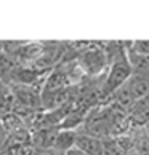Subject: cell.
<instances>
[{
  "instance_id": "cell-1",
  "label": "cell",
  "mask_w": 149,
  "mask_h": 155,
  "mask_svg": "<svg viewBox=\"0 0 149 155\" xmlns=\"http://www.w3.org/2000/svg\"><path fill=\"white\" fill-rule=\"evenodd\" d=\"M77 64L80 67V71L83 72V75L88 77H100L101 74H104L109 66V58L104 47L101 45H93L90 43L83 51L79 53Z\"/></svg>"
},
{
  "instance_id": "cell-2",
  "label": "cell",
  "mask_w": 149,
  "mask_h": 155,
  "mask_svg": "<svg viewBox=\"0 0 149 155\" xmlns=\"http://www.w3.org/2000/svg\"><path fill=\"white\" fill-rule=\"evenodd\" d=\"M124 87L127 88L130 97L135 102L141 101L149 94V74H131V77Z\"/></svg>"
},
{
  "instance_id": "cell-3",
  "label": "cell",
  "mask_w": 149,
  "mask_h": 155,
  "mask_svg": "<svg viewBox=\"0 0 149 155\" xmlns=\"http://www.w3.org/2000/svg\"><path fill=\"white\" fill-rule=\"evenodd\" d=\"M79 150H82L85 155H106L104 144L100 137L85 134V133H77L76 146Z\"/></svg>"
},
{
  "instance_id": "cell-4",
  "label": "cell",
  "mask_w": 149,
  "mask_h": 155,
  "mask_svg": "<svg viewBox=\"0 0 149 155\" xmlns=\"http://www.w3.org/2000/svg\"><path fill=\"white\" fill-rule=\"evenodd\" d=\"M76 139H77V131L74 130H58L53 144H51V150H55L56 153H66L69 149H72L76 146Z\"/></svg>"
},
{
  "instance_id": "cell-5",
  "label": "cell",
  "mask_w": 149,
  "mask_h": 155,
  "mask_svg": "<svg viewBox=\"0 0 149 155\" xmlns=\"http://www.w3.org/2000/svg\"><path fill=\"white\" fill-rule=\"evenodd\" d=\"M127 50L133 54L146 56L149 58V40H136V42H130Z\"/></svg>"
},
{
  "instance_id": "cell-6",
  "label": "cell",
  "mask_w": 149,
  "mask_h": 155,
  "mask_svg": "<svg viewBox=\"0 0 149 155\" xmlns=\"http://www.w3.org/2000/svg\"><path fill=\"white\" fill-rule=\"evenodd\" d=\"M34 155H59V153H56L55 150H51V149H36Z\"/></svg>"
},
{
  "instance_id": "cell-7",
  "label": "cell",
  "mask_w": 149,
  "mask_h": 155,
  "mask_svg": "<svg viewBox=\"0 0 149 155\" xmlns=\"http://www.w3.org/2000/svg\"><path fill=\"white\" fill-rule=\"evenodd\" d=\"M63 155H85L82 150H79L77 147H72V149H69V150H67L66 153H63Z\"/></svg>"
},
{
  "instance_id": "cell-8",
  "label": "cell",
  "mask_w": 149,
  "mask_h": 155,
  "mask_svg": "<svg viewBox=\"0 0 149 155\" xmlns=\"http://www.w3.org/2000/svg\"><path fill=\"white\" fill-rule=\"evenodd\" d=\"M0 155H2V153H0Z\"/></svg>"
}]
</instances>
